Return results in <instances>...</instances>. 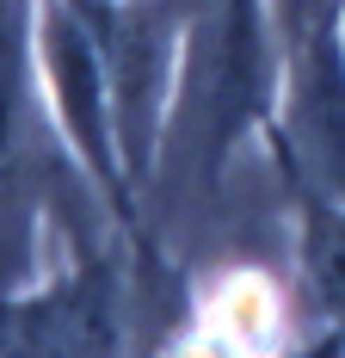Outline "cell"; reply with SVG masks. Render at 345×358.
Instances as JSON below:
<instances>
[{"mask_svg":"<svg viewBox=\"0 0 345 358\" xmlns=\"http://www.w3.org/2000/svg\"><path fill=\"white\" fill-rule=\"evenodd\" d=\"M13 358H124L117 285L105 266H74L62 285L13 309Z\"/></svg>","mask_w":345,"mask_h":358,"instance_id":"4","label":"cell"},{"mask_svg":"<svg viewBox=\"0 0 345 358\" xmlns=\"http://www.w3.org/2000/svg\"><path fill=\"white\" fill-rule=\"evenodd\" d=\"M302 272L314 285V303L345 322V204L327 192H309L302 204Z\"/></svg>","mask_w":345,"mask_h":358,"instance_id":"5","label":"cell"},{"mask_svg":"<svg viewBox=\"0 0 345 358\" xmlns=\"http://www.w3.org/2000/svg\"><path fill=\"white\" fill-rule=\"evenodd\" d=\"M93 6L87 0H43V25H37V56L50 80V106L62 117L74 161L99 185L111 204H124V148H117V106H111V62H105V37L93 31Z\"/></svg>","mask_w":345,"mask_h":358,"instance_id":"1","label":"cell"},{"mask_svg":"<svg viewBox=\"0 0 345 358\" xmlns=\"http://www.w3.org/2000/svg\"><path fill=\"white\" fill-rule=\"evenodd\" d=\"M339 13H345V0H272V25L284 43L321 31V25H339Z\"/></svg>","mask_w":345,"mask_h":358,"instance_id":"6","label":"cell"},{"mask_svg":"<svg viewBox=\"0 0 345 358\" xmlns=\"http://www.w3.org/2000/svg\"><path fill=\"white\" fill-rule=\"evenodd\" d=\"M284 148L309 192L345 204V37L339 25L284 43Z\"/></svg>","mask_w":345,"mask_h":358,"instance_id":"3","label":"cell"},{"mask_svg":"<svg viewBox=\"0 0 345 358\" xmlns=\"http://www.w3.org/2000/svg\"><path fill=\"white\" fill-rule=\"evenodd\" d=\"M105 62H111V106H117V148L124 173L148 179L161 124L172 106V74H179V13L167 0H136L111 19L105 31Z\"/></svg>","mask_w":345,"mask_h":358,"instance_id":"2","label":"cell"}]
</instances>
